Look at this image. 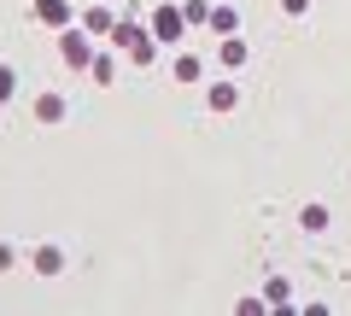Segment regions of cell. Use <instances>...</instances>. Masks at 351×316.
<instances>
[{
    "label": "cell",
    "instance_id": "cell-2",
    "mask_svg": "<svg viewBox=\"0 0 351 316\" xmlns=\"http://www.w3.org/2000/svg\"><path fill=\"white\" fill-rule=\"evenodd\" d=\"M36 117H41V123H53V117H64V100H59V94H41V100H36Z\"/></svg>",
    "mask_w": 351,
    "mask_h": 316
},
{
    "label": "cell",
    "instance_id": "cell-4",
    "mask_svg": "<svg viewBox=\"0 0 351 316\" xmlns=\"http://www.w3.org/2000/svg\"><path fill=\"white\" fill-rule=\"evenodd\" d=\"M59 264H64V258L53 252V246H41V252H36V269H41V276H59Z\"/></svg>",
    "mask_w": 351,
    "mask_h": 316
},
{
    "label": "cell",
    "instance_id": "cell-6",
    "mask_svg": "<svg viewBox=\"0 0 351 316\" xmlns=\"http://www.w3.org/2000/svg\"><path fill=\"white\" fill-rule=\"evenodd\" d=\"M176 76H182V82H193V76H199V59H193V53H182V59H176Z\"/></svg>",
    "mask_w": 351,
    "mask_h": 316
},
{
    "label": "cell",
    "instance_id": "cell-1",
    "mask_svg": "<svg viewBox=\"0 0 351 316\" xmlns=\"http://www.w3.org/2000/svg\"><path fill=\"white\" fill-rule=\"evenodd\" d=\"M64 59H71V64H94V53H88L82 36H64Z\"/></svg>",
    "mask_w": 351,
    "mask_h": 316
},
{
    "label": "cell",
    "instance_id": "cell-8",
    "mask_svg": "<svg viewBox=\"0 0 351 316\" xmlns=\"http://www.w3.org/2000/svg\"><path fill=\"white\" fill-rule=\"evenodd\" d=\"M12 88H18V82H12V71H6V64H0V106L12 100Z\"/></svg>",
    "mask_w": 351,
    "mask_h": 316
},
{
    "label": "cell",
    "instance_id": "cell-5",
    "mask_svg": "<svg viewBox=\"0 0 351 316\" xmlns=\"http://www.w3.org/2000/svg\"><path fill=\"white\" fill-rule=\"evenodd\" d=\"M158 36H164V41L182 36V12H158Z\"/></svg>",
    "mask_w": 351,
    "mask_h": 316
},
{
    "label": "cell",
    "instance_id": "cell-3",
    "mask_svg": "<svg viewBox=\"0 0 351 316\" xmlns=\"http://www.w3.org/2000/svg\"><path fill=\"white\" fill-rule=\"evenodd\" d=\"M36 12L47 18V24H64V18H71V6H64V0H36Z\"/></svg>",
    "mask_w": 351,
    "mask_h": 316
},
{
    "label": "cell",
    "instance_id": "cell-9",
    "mask_svg": "<svg viewBox=\"0 0 351 316\" xmlns=\"http://www.w3.org/2000/svg\"><path fill=\"white\" fill-rule=\"evenodd\" d=\"M0 269H12V246H0Z\"/></svg>",
    "mask_w": 351,
    "mask_h": 316
},
{
    "label": "cell",
    "instance_id": "cell-7",
    "mask_svg": "<svg viewBox=\"0 0 351 316\" xmlns=\"http://www.w3.org/2000/svg\"><path fill=\"white\" fill-rule=\"evenodd\" d=\"M304 228H311V234H316V228H328V211H322V205H304Z\"/></svg>",
    "mask_w": 351,
    "mask_h": 316
}]
</instances>
